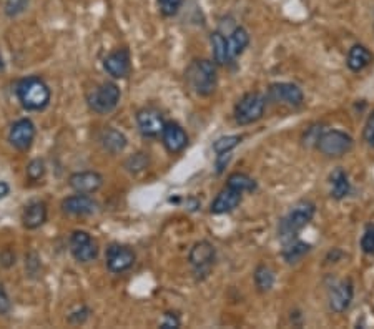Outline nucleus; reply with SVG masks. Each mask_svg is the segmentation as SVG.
Returning <instances> with one entry per match:
<instances>
[{"mask_svg": "<svg viewBox=\"0 0 374 329\" xmlns=\"http://www.w3.org/2000/svg\"><path fill=\"white\" fill-rule=\"evenodd\" d=\"M15 93L22 107L29 112H42L49 107L50 98H52V91L47 82L37 75L22 79L15 86Z\"/></svg>", "mask_w": 374, "mask_h": 329, "instance_id": "nucleus-1", "label": "nucleus"}, {"mask_svg": "<svg viewBox=\"0 0 374 329\" xmlns=\"http://www.w3.org/2000/svg\"><path fill=\"white\" fill-rule=\"evenodd\" d=\"M314 213H316V205L313 201L301 200L293 205L278 226V236H280L281 243L285 245L295 240L298 233L309 225V221L314 218Z\"/></svg>", "mask_w": 374, "mask_h": 329, "instance_id": "nucleus-2", "label": "nucleus"}, {"mask_svg": "<svg viewBox=\"0 0 374 329\" xmlns=\"http://www.w3.org/2000/svg\"><path fill=\"white\" fill-rule=\"evenodd\" d=\"M185 77L190 89L200 97H209L217 90L218 72L215 62L207 60V58L193 60L186 68Z\"/></svg>", "mask_w": 374, "mask_h": 329, "instance_id": "nucleus-3", "label": "nucleus"}, {"mask_svg": "<svg viewBox=\"0 0 374 329\" xmlns=\"http://www.w3.org/2000/svg\"><path fill=\"white\" fill-rule=\"evenodd\" d=\"M266 97L259 91H248L236 102L233 108V118L235 122L241 127L252 125L262 120L264 115V108H266Z\"/></svg>", "mask_w": 374, "mask_h": 329, "instance_id": "nucleus-4", "label": "nucleus"}, {"mask_svg": "<svg viewBox=\"0 0 374 329\" xmlns=\"http://www.w3.org/2000/svg\"><path fill=\"white\" fill-rule=\"evenodd\" d=\"M316 148L323 155L331 158L343 157L349 153L354 146L353 136L341 130H323L316 140Z\"/></svg>", "mask_w": 374, "mask_h": 329, "instance_id": "nucleus-5", "label": "nucleus"}, {"mask_svg": "<svg viewBox=\"0 0 374 329\" xmlns=\"http://www.w3.org/2000/svg\"><path fill=\"white\" fill-rule=\"evenodd\" d=\"M120 97L122 93L117 84L103 82L89 95V107L98 115H107V113H112L118 107Z\"/></svg>", "mask_w": 374, "mask_h": 329, "instance_id": "nucleus-6", "label": "nucleus"}, {"mask_svg": "<svg viewBox=\"0 0 374 329\" xmlns=\"http://www.w3.org/2000/svg\"><path fill=\"white\" fill-rule=\"evenodd\" d=\"M217 259V250L209 241L202 240L197 241L193 246H191L190 253H188V262L193 268L195 276L197 280H205L208 276L209 271H212L213 264H215Z\"/></svg>", "mask_w": 374, "mask_h": 329, "instance_id": "nucleus-7", "label": "nucleus"}, {"mask_svg": "<svg viewBox=\"0 0 374 329\" xmlns=\"http://www.w3.org/2000/svg\"><path fill=\"white\" fill-rule=\"evenodd\" d=\"M266 98L290 108H298L304 103L303 90L296 84H291V82H276V84H271L268 86Z\"/></svg>", "mask_w": 374, "mask_h": 329, "instance_id": "nucleus-8", "label": "nucleus"}, {"mask_svg": "<svg viewBox=\"0 0 374 329\" xmlns=\"http://www.w3.org/2000/svg\"><path fill=\"white\" fill-rule=\"evenodd\" d=\"M70 253L79 263H92L98 256V245L94 240L90 233L84 230H77L72 233L70 241Z\"/></svg>", "mask_w": 374, "mask_h": 329, "instance_id": "nucleus-9", "label": "nucleus"}, {"mask_svg": "<svg viewBox=\"0 0 374 329\" xmlns=\"http://www.w3.org/2000/svg\"><path fill=\"white\" fill-rule=\"evenodd\" d=\"M105 259H107V268L110 269L113 274H122L127 273L131 266H134L136 254L130 246L113 243L107 248Z\"/></svg>", "mask_w": 374, "mask_h": 329, "instance_id": "nucleus-10", "label": "nucleus"}, {"mask_svg": "<svg viewBox=\"0 0 374 329\" xmlns=\"http://www.w3.org/2000/svg\"><path fill=\"white\" fill-rule=\"evenodd\" d=\"M136 127L145 138H157L162 135L165 127V118L162 112L153 107H145L136 112Z\"/></svg>", "mask_w": 374, "mask_h": 329, "instance_id": "nucleus-11", "label": "nucleus"}, {"mask_svg": "<svg viewBox=\"0 0 374 329\" xmlns=\"http://www.w3.org/2000/svg\"><path fill=\"white\" fill-rule=\"evenodd\" d=\"M35 140V125L29 118H20L11 127L8 141L19 152H27Z\"/></svg>", "mask_w": 374, "mask_h": 329, "instance_id": "nucleus-12", "label": "nucleus"}, {"mask_svg": "<svg viewBox=\"0 0 374 329\" xmlns=\"http://www.w3.org/2000/svg\"><path fill=\"white\" fill-rule=\"evenodd\" d=\"M354 298V286L351 280H341L336 285L331 286L330 292H328V303H330V309L335 313H344L353 303Z\"/></svg>", "mask_w": 374, "mask_h": 329, "instance_id": "nucleus-13", "label": "nucleus"}, {"mask_svg": "<svg viewBox=\"0 0 374 329\" xmlns=\"http://www.w3.org/2000/svg\"><path fill=\"white\" fill-rule=\"evenodd\" d=\"M103 68L113 79H127L131 72L129 49H117L103 60Z\"/></svg>", "mask_w": 374, "mask_h": 329, "instance_id": "nucleus-14", "label": "nucleus"}, {"mask_svg": "<svg viewBox=\"0 0 374 329\" xmlns=\"http://www.w3.org/2000/svg\"><path fill=\"white\" fill-rule=\"evenodd\" d=\"M162 141L165 145L167 152L170 153H180L183 152L188 145V135H186L185 128L176 122H165L162 131Z\"/></svg>", "mask_w": 374, "mask_h": 329, "instance_id": "nucleus-15", "label": "nucleus"}, {"mask_svg": "<svg viewBox=\"0 0 374 329\" xmlns=\"http://www.w3.org/2000/svg\"><path fill=\"white\" fill-rule=\"evenodd\" d=\"M70 188L82 195H92L103 186V176L98 172H77L68 178Z\"/></svg>", "mask_w": 374, "mask_h": 329, "instance_id": "nucleus-16", "label": "nucleus"}, {"mask_svg": "<svg viewBox=\"0 0 374 329\" xmlns=\"http://www.w3.org/2000/svg\"><path fill=\"white\" fill-rule=\"evenodd\" d=\"M63 213L72 214V217H89L97 212V201L90 198L89 195H72L62 201Z\"/></svg>", "mask_w": 374, "mask_h": 329, "instance_id": "nucleus-17", "label": "nucleus"}, {"mask_svg": "<svg viewBox=\"0 0 374 329\" xmlns=\"http://www.w3.org/2000/svg\"><path fill=\"white\" fill-rule=\"evenodd\" d=\"M241 200H243V193H241V191L230 188V186H225V188L217 195V198L212 201V205H209V212H212V214L231 213L233 209L240 207Z\"/></svg>", "mask_w": 374, "mask_h": 329, "instance_id": "nucleus-18", "label": "nucleus"}, {"mask_svg": "<svg viewBox=\"0 0 374 329\" xmlns=\"http://www.w3.org/2000/svg\"><path fill=\"white\" fill-rule=\"evenodd\" d=\"M226 44H228V57L230 60L238 58L250 45V32L241 25H235L230 32H226Z\"/></svg>", "mask_w": 374, "mask_h": 329, "instance_id": "nucleus-19", "label": "nucleus"}, {"mask_svg": "<svg viewBox=\"0 0 374 329\" xmlns=\"http://www.w3.org/2000/svg\"><path fill=\"white\" fill-rule=\"evenodd\" d=\"M374 60V55L371 53L366 45L361 44H354L353 47L348 50V55H346V65L351 72L359 73L363 72L364 68H368Z\"/></svg>", "mask_w": 374, "mask_h": 329, "instance_id": "nucleus-20", "label": "nucleus"}, {"mask_svg": "<svg viewBox=\"0 0 374 329\" xmlns=\"http://www.w3.org/2000/svg\"><path fill=\"white\" fill-rule=\"evenodd\" d=\"M47 221V205L44 201H32L24 208L22 223L27 230H37Z\"/></svg>", "mask_w": 374, "mask_h": 329, "instance_id": "nucleus-21", "label": "nucleus"}, {"mask_svg": "<svg viewBox=\"0 0 374 329\" xmlns=\"http://www.w3.org/2000/svg\"><path fill=\"white\" fill-rule=\"evenodd\" d=\"M98 141L105 152L112 155L122 153L123 150L127 148V145H129L127 136L123 135L120 130H115V128H105V130H102V134L98 136Z\"/></svg>", "mask_w": 374, "mask_h": 329, "instance_id": "nucleus-22", "label": "nucleus"}, {"mask_svg": "<svg viewBox=\"0 0 374 329\" xmlns=\"http://www.w3.org/2000/svg\"><path fill=\"white\" fill-rule=\"evenodd\" d=\"M331 196L335 200H344L351 193V181L348 173L343 168H336L330 175Z\"/></svg>", "mask_w": 374, "mask_h": 329, "instance_id": "nucleus-23", "label": "nucleus"}, {"mask_svg": "<svg viewBox=\"0 0 374 329\" xmlns=\"http://www.w3.org/2000/svg\"><path fill=\"white\" fill-rule=\"evenodd\" d=\"M209 45H212L213 60H215L217 65H226V63L230 62V57H228L226 35L220 30L212 32V35H209Z\"/></svg>", "mask_w": 374, "mask_h": 329, "instance_id": "nucleus-24", "label": "nucleus"}, {"mask_svg": "<svg viewBox=\"0 0 374 329\" xmlns=\"http://www.w3.org/2000/svg\"><path fill=\"white\" fill-rule=\"evenodd\" d=\"M309 251H311V245L304 243V241H299L298 238H295V240L285 243V248H283V258H285L286 263L293 264L298 263L304 254L309 253Z\"/></svg>", "mask_w": 374, "mask_h": 329, "instance_id": "nucleus-25", "label": "nucleus"}, {"mask_svg": "<svg viewBox=\"0 0 374 329\" xmlns=\"http://www.w3.org/2000/svg\"><path fill=\"white\" fill-rule=\"evenodd\" d=\"M253 280L254 286H257L259 292H268L273 288V285H275V273H273V269L266 266V264H258L257 269H254Z\"/></svg>", "mask_w": 374, "mask_h": 329, "instance_id": "nucleus-26", "label": "nucleus"}, {"mask_svg": "<svg viewBox=\"0 0 374 329\" xmlns=\"http://www.w3.org/2000/svg\"><path fill=\"white\" fill-rule=\"evenodd\" d=\"M226 186L238 190L241 193H252V191L257 190V181L250 175H246V173L235 172L226 178Z\"/></svg>", "mask_w": 374, "mask_h": 329, "instance_id": "nucleus-27", "label": "nucleus"}, {"mask_svg": "<svg viewBox=\"0 0 374 329\" xmlns=\"http://www.w3.org/2000/svg\"><path fill=\"white\" fill-rule=\"evenodd\" d=\"M241 140H243V136H240V135L220 136V138H217L215 141H213V152H215L217 155H228L231 150H235L236 146L241 143Z\"/></svg>", "mask_w": 374, "mask_h": 329, "instance_id": "nucleus-28", "label": "nucleus"}, {"mask_svg": "<svg viewBox=\"0 0 374 329\" xmlns=\"http://www.w3.org/2000/svg\"><path fill=\"white\" fill-rule=\"evenodd\" d=\"M29 7V0H6L4 4V12H6L7 17L15 18L22 15Z\"/></svg>", "mask_w": 374, "mask_h": 329, "instance_id": "nucleus-29", "label": "nucleus"}, {"mask_svg": "<svg viewBox=\"0 0 374 329\" xmlns=\"http://www.w3.org/2000/svg\"><path fill=\"white\" fill-rule=\"evenodd\" d=\"M157 4L163 17H175L183 6V0H157Z\"/></svg>", "mask_w": 374, "mask_h": 329, "instance_id": "nucleus-30", "label": "nucleus"}, {"mask_svg": "<svg viewBox=\"0 0 374 329\" xmlns=\"http://www.w3.org/2000/svg\"><path fill=\"white\" fill-rule=\"evenodd\" d=\"M44 175H45V163H44V160L35 158V160H32V162L29 164H27V178H29L30 181L42 180Z\"/></svg>", "mask_w": 374, "mask_h": 329, "instance_id": "nucleus-31", "label": "nucleus"}, {"mask_svg": "<svg viewBox=\"0 0 374 329\" xmlns=\"http://www.w3.org/2000/svg\"><path fill=\"white\" fill-rule=\"evenodd\" d=\"M361 250L363 253L374 256V225H368L361 236Z\"/></svg>", "mask_w": 374, "mask_h": 329, "instance_id": "nucleus-32", "label": "nucleus"}, {"mask_svg": "<svg viewBox=\"0 0 374 329\" xmlns=\"http://www.w3.org/2000/svg\"><path fill=\"white\" fill-rule=\"evenodd\" d=\"M147 167H148V157H145V153H136L134 157H130L129 162H127V168H129L131 173L143 172Z\"/></svg>", "mask_w": 374, "mask_h": 329, "instance_id": "nucleus-33", "label": "nucleus"}, {"mask_svg": "<svg viewBox=\"0 0 374 329\" xmlns=\"http://www.w3.org/2000/svg\"><path fill=\"white\" fill-rule=\"evenodd\" d=\"M363 138H364V141H366V143L369 146H373V148H374V110H373L371 115L368 117L366 125H364Z\"/></svg>", "mask_w": 374, "mask_h": 329, "instance_id": "nucleus-34", "label": "nucleus"}, {"mask_svg": "<svg viewBox=\"0 0 374 329\" xmlns=\"http://www.w3.org/2000/svg\"><path fill=\"white\" fill-rule=\"evenodd\" d=\"M90 316V309L85 308V306H82L80 309L74 311V313H70V316H68V321L70 323H75V324H80L84 323L85 319H89Z\"/></svg>", "mask_w": 374, "mask_h": 329, "instance_id": "nucleus-35", "label": "nucleus"}, {"mask_svg": "<svg viewBox=\"0 0 374 329\" xmlns=\"http://www.w3.org/2000/svg\"><path fill=\"white\" fill-rule=\"evenodd\" d=\"M11 309H12L11 298H8L7 291L4 290V286H0V314L6 316V314L11 313Z\"/></svg>", "mask_w": 374, "mask_h": 329, "instance_id": "nucleus-36", "label": "nucleus"}, {"mask_svg": "<svg viewBox=\"0 0 374 329\" xmlns=\"http://www.w3.org/2000/svg\"><path fill=\"white\" fill-rule=\"evenodd\" d=\"M180 318L176 316V314L173 313H167L165 314V319H163V323L160 324L163 329H172V328H180Z\"/></svg>", "mask_w": 374, "mask_h": 329, "instance_id": "nucleus-37", "label": "nucleus"}, {"mask_svg": "<svg viewBox=\"0 0 374 329\" xmlns=\"http://www.w3.org/2000/svg\"><path fill=\"white\" fill-rule=\"evenodd\" d=\"M8 191H11V188H8L7 183L0 181V198H6V196L8 195Z\"/></svg>", "mask_w": 374, "mask_h": 329, "instance_id": "nucleus-38", "label": "nucleus"}, {"mask_svg": "<svg viewBox=\"0 0 374 329\" xmlns=\"http://www.w3.org/2000/svg\"><path fill=\"white\" fill-rule=\"evenodd\" d=\"M0 70H4V60H2V55H0Z\"/></svg>", "mask_w": 374, "mask_h": 329, "instance_id": "nucleus-39", "label": "nucleus"}]
</instances>
